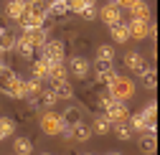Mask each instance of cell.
<instances>
[{
    "label": "cell",
    "mask_w": 160,
    "mask_h": 155,
    "mask_svg": "<svg viewBox=\"0 0 160 155\" xmlns=\"http://www.w3.org/2000/svg\"><path fill=\"white\" fill-rule=\"evenodd\" d=\"M48 21V3L46 0H26V15L18 21L21 31H33V28H43Z\"/></svg>",
    "instance_id": "obj_1"
},
{
    "label": "cell",
    "mask_w": 160,
    "mask_h": 155,
    "mask_svg": "<svg viewBox=\"0 0 160 155\" xmlns=\"http://www.w3.org/2000/svg\"><path fill=\"white\" fill-rule=\"evenodd\" d=\"M107 89H109L107 94L112 97L114 102H125V104H127L132 97H135V82L130 79V76H122V74H117L114 82H112Z\"/></svg>",
    "instance_id": "obj_2"
},
{
    "label": "cell",
    "mask_w": 160,
    "mask_h": 155,
    "mask_svg": "<svg viewBox=\"0 0 160 155\" xmlns=\"http://www.w3.org/2000/svg\"><path fill=\"white\" fill-rule=\"evenodd\" d=\"M23 82L26 79H21L18 74H13V71H8L3 79H0V89H3L10 99H26V92H23Z\"/></svg>",
    "instance_id": "obj_3"
},
{
    "label": "cell",
    "mask_w": 160,
    "mask_h": 155,
    "mask_svg": "<svg viewBox=\"0 0 160 155\" xmlns=\"http://www.w3.org/2000/svg\"><path fill=\"white\" fill-rule=\"evenodd\" d=\"M41 59H43L46 64H64V59H66V46H64V41H58V38L46 41V46L41 48Z\"/></svg>",
    "instance_id": "obj_4"
},
{
    "label": "cell",
    "mask_w": 160,
    "mask_h": 155,
    "mask_svg": "<svg viewBox=\"0 0 160 155\" xmlns=\"http://www.w3.org/2000/svg\"><path fill=\"white\" fill-rule=\"evenodd\" d=\"M41 130L46 132V135H51V138H56V135H61V130L66 127V122L61 120V114L58 112H51V109H46L43 114H41Z\"/></svg>",
    "instance_id": "obj_5"
},
{
    "label": "cell",
    "mask_w": 160,
    "mask_h": 155,
    "mask_svg": "<svg viewBox=\"0 0 160 155\" xmlns=\"http://www.w3.org/2000/svg\"><path fill=\"white\" fill-rule=\"evenodd\" d=\"M97 18H99L107 28H112V26H117V23H122V10H119L114 3H107V5H102V8H97Z\"/></svg>",
    "instance_id": "obj_6"
},
{
    "label": "cell",
    "mask_w": 160,
    "mask_h": 155,
    "mask_svg": "<svg viewBox=\"0 0 160 155\" xmlns=\"http://www.w3.org/2000/svg\"><path fill=\"white\" fill-rule=\"evenodd\" d=\"M125 69H130L132 74H140V76H142V74L150 69V64L145 61V56H140L137 51H127V53H125Z\"/></svg>",
    "instance_id": "obj_7"
},
{
    "label": "cell",
    "mask_w": 160,
    "mask_h": 155,
    "mask_svg": "<svg viewBox=\"0 0 160 155\" xmlns=\"http://www.w3.org/2000/svg\"><path fill=\"white\" fill-rule=\"evenodd\" d=\"M127 125L132 127V132L137 130V132H142V135H158V125H155V122H148L140 112H137V114H130Z\"/></svg>",
    "instance_id": "obj_8"
},
{
    "label": "cell",
    "mask_w": 160,
    "mask_h": 155,
    "mask_svg": "<svg viewBox=\"0 0 160 155\" xmlns=\"http://www.w3.org/2000/svg\"><path fill=\"white\" fill-rule=\"evenodd\" d=\"M104 117H107L112 125H122V122H127V120H130V109H127V104H125V102H114V104L104 112Z\"/></svg>",
    "instance_id": "obj_9"
},
{
    "label": "cell",
    "mask_w": 160,
    "mask_h": 155,
    "mask_svg": "<svg viewBox=\"0 0 160 155\" xmlns=\"http://www.w3.org/2000/svg\"><path fill=\"white\" fill-rule=\"evenodd\" d=\"M89 69H92V66H89V61L84 59V56H74V59L69 61V69H66V71L74 76V79H87V76H89Z\"/></svg>",
    "instance_id": "obj_10"
},
{
    "label": "cell",
    "mask_w": 160,
    "mask_h": 155,
    "mask_svg": "<svg viewBox=\"0 0 160 155\" xmlns=\"http://www.w3.org/2000/svg\"><path fill=\"white\" fill-rule=\"evenodd\" d=\"M114 76H117V71H114L112 64H97V69H94V79H97V84L109 87V84L114 82Z\"/></svg>",
    "instance_id": "obj_11"
},
{
    "label": "cell",
    "mask_w": 160,
    "mask_h": 155,
    "mask_svg": "<svg viewBox=\"0 0 160 155\" xmlns=\"http://www.w3.org/2000/svg\"><path fill=\"white\" fill-rule=\"evenodd\" d=\"M23 36L28 38V43H31L36 51H41V48L46 46V41H48V31H46V28H33V31H26Z\"/></svg>",
    "instance_id": "obj_12"
},
{
    "label": "cell",
    "mask_w": 160,
    "mask_h": 155,
    "mask_svg": "<svg viewBox=\"0 0 160 155\" xmlns=\"http://www.w3.org/2000/svg\"><path fill=\"white\" fill-rule=\"evenodd\" d=\"M48 82H51V87H53V84H64V82H69L66 64H48Z\"/></svg>",
    "instance_id": "obj_13"
},
{
    "label": "cell",
    "mask_w": 160,
    "mask_h": 155,
    "mask_svg": "<svg viewBox=\"0 0 160 155\" xmlns=\"http://www.w3.org/2000/svg\"><path fill=\"white\" fill-rule=\"evenodd\" d=\"M13 51H15L18 56H21L23 61H31V59H33V53H36V48H33V46L28 43V38H26L23 33L15 38V48H13Z\"/></svg>",
    "instance_id": "obj_14"
},
{
    "label": "cell",
    "mask_w": 160,
    "mask_h": 155,
    "mask_svg": "<svg viewBox=\"0 0 160 155\" xmlns=\"http://www.w3.org/2000/svg\"><path fill=\"white\" fill-rule=\"evenodd\" d=\"M148 28H150V23H145V21H132L130 18V23H127V33H130V38H135V41L148 38Z\"/></svg>",
    "instance_id": "obj_15"
},
{
    "label": "cell",
    "mask_w": 160,
    "mask_h": 155,
    "mask_svg": "<svg viewBox=\"0 0 160 155\" xmlns=\"http://www.w3.org/2000/svg\"><path fill=\"white\" fill-rule=\"evenodd\" d=\"M5 15L10 18V21H21V18L26 15V0H8Z\"/></svg>",
    "instance_id": "obj_16"
},
{
    "label": "cell",
    "mask_w": 160,
    "mask_h": 155,
    "mask_svg": "<svg viewBox=\"0 0 160 155\" xmlns=\"http://www.w3.org/2000/svg\"><path fill=\"white\" fill-rule=\"evenodd\" d=\"M56 104H58V97L53 94V89H43L41 94L36 97V102H33V107H43V109H51Z\"/></svg>",
    "instance_id": "obj_17"
},
{
    "label": "cell",
    "mask_w": 160,
    "mask_h": 155,
    "mask_svg": "<svg viewBox=\"0 0 160 155\" xmlns=\"http://www.w3.org/2000/svg\"><path fill=\"white\" fill-rule=\"evenodd\" d=\"M31 79H36V82H48V64L43 61V59H36L33 61V66H31Z\"/></svg>",
    "instance_id": "obj_18"
},
{
    "label": "cell",
    "mask_w": 160,
    "mask_h": 155,
    "mask_svg": "<svg viewBox=\"0 0 160 155\" xmlns=\"http://www.w3.org/2000/svg\"><path fill=\"white\" fill-rule=\"evenodd\" d=\"M112 132V122L104 117V114H94L92 122V135H109Z\"/></svg>",
    "instance_id": "obj_19"
},
{
    "label": "cell",
    "mask_w": 160,
    "mask_h": 155,
    "mask_svg": "<svg viewBox=\"0 0 160 155\" xmlns=\"http://www.w3.org/2000/svg\"><path fill=\"white\" fill-rule=\"evenodd\" d=\"M23 92H26V99L33 104V102H36V97L43 92V84H41V82H36V79H26V82H23Z\"/></svg>",
    "instance_id": "obj_20"
},
{
    "label": "cell",
    "mask_w": 160,
    "mask_h": 155,
    "mask_svg": "<svg viewBox=\"0 0 160 155\" xmlns=\"http://www.w3.org/2000/svg\"><path fill=\"white\" fill-rule=\"evenodd\" d=\"M69 130H71V140H76V142H87V140L92 138V127H89V125H84V122L71 125Z\"/></svg>",
    "instance_id": "obj_21"
},
{
    "label": "cell",
    "mask_w": 160,
    "mask_h": 155,
    "mask_svg": "<svg viewBox=\"0 0 160 155\" xmlns=\"http://www.w3.org/2000/svg\"><path fill=\"white\" fill-rule=\"evenodd\" d=\"M109 36H112V41L114 43H127L130 41V33H127V23H117V26H112L109 28Z\"/></svg>",
    "instance_id": "obj_22"
},
{
    "label": "cell",
    "mask_w": 160,
    "mask_h": 155,
    "mask_svg": "<svg viewBox=\"0 0 160 155\" xmlns=\"http://www.w3.org/2000/svg\"><path fill=\"white\" fill-rule=\"evenodd\" d=\"M130 18L132 21H145V23H150V5L145 3H137L135 8H130Z\"/></svg>",
    "instance_id": "obj_23"
},
{
    "label": "cell",
    "mask_w": 160,
    "mask_h": 155,
    "mask_svg": "<svg viewBox=\"0 0 160 155\" xmlns=\"http://www.w3.org/2000/svg\"><path fill=\"white\" fill-rule=\"evenodd\" d=\"M61 120L66 122V127L84 122V120H82V109H79V107H69V109H64V112H61Z\"/></svg>",
    "instance_id": "obj_24"
},
{
    "label": "cell",
    "mask_w": 160,
    "mask_h": 155,
    "mask_svg": "<svg viewBox=\"0 0 160 155\" xmlns=\"http://www.w3.org/2000/svg\"><path fill=\"white\" fill-rule=\"evenodd\" d=\"M94 3H97V0H66L69 13H79V15H82L84 10H89V8H97Z\"/></svg>",
    "instance_id": "obj_25"
},
{
    "label": "cell",
    "mask_w": 160,
    "mask_h": 155,
    "mask_svg": "<svg viewBox=\"0 0 160 155\" xmlns=\"http://www.w3.org/2000/svg\"><path fill=\"white\" fill-rule=\"evenodd\" d=\"M114 61V48L109 43H102L97 48V64H112Z\"/></svg>",
    "instance_id": "obj_26"
},
{
    "label": "cell",
    "mask_w": 160,
    "mask_h": 155,
    "mask_svg": "<svg viewBox=\"0 0 160 155\" xmlns=\"http://www.w3.org/2000/svg\"><path fill=\"white\" fill-rule=\"evenodd\" d=\"M13 150H15V155H31L33 152V142L28 138H15L13 140Z\"/></svg>",
    "instance_id": "obj_27"
},
{
    "label": "cell",
    "mask_w": 160,
    "mask_h": 155,
    "mask_svg": "<svg viewBox=\"0 0 160 155\" xmlns=\"http://www.w3.org/2000/svg\"><path fill=\"white\" fill-rule=\"evenodd\" d=\"M51 89H53V94L58 97V102H61V99H74V89H71L69 82H64V84H53Z\"/></svg>",
    "instance_id": "obj_28"
},
{
    "label": "cell",
    "mask_w": 160,
    "mask_h": 155,
    "mask_svg": "<svg viewBox=\"0 0 160 155\" xmlns=\"http://www.w3.org/2000/svg\"><path fill=\"white\" fill-rule=\"evenodd\" d=\"M140 150H142L145 155H152L158 150V140H155V135H142L140 138Z\"/></svg>",
    "instance_id": "obj_29"
},
{
    "label": "cell",
    "mask_w": 160,
    "mask_h": 155,
    "mask_svg": "<svg viewBox=\"0 0 160 155\" xmlns=\"http://www.w3.org/2000/svg\"><path fill=\"white\" fill-rule=\"evenodd\" d=\"M13 132H15V122H13V120H8V117H0V142L8 140Z\"/></svg>",
    "instance_id": "obj_30"
},
{
    "label": "cell",
    "mask_w": 160,
    "mask_h": 155,
    "mask_svg": "<svg viewBox=\"0 0 160 155\" xmlns=\"http://www.w3.org/2000/svg\"><path fill=\"white\" fill-rule=\"evenodd\" d=\"M112 132H114L117 140H130V138H132V127H130L127 122H122V125H112Z\"/></svg>",
    "instance_id": "obj_31"
},
{
    "label": "cell",
    "mask_w": 160,
    "mask_h": 155,
    "mask_svg": "<svg viewBox=\"0 0 160 155\" xmlns=\"http://www.w3.org/2000/svg\"><path fill=\"white\" fill-rule=\"evenodd\" d=\"M15 48V36L13 33H3V36H0V53H10Z\"/></svg>",
    "instance_id": "obj_32"
},
{
    "label": "cell",
    "mask_w": 160,
    "mask_h": 155,
    "mask_svg": "<svg viewBox=\"0 0 160 155\" xmlns=\"http://www.w3.org/2000/svg\"><path fill=\"white\" fill-rule=\"evenodd\" d=\"M66 13H69L66 0H53V3H48V15H66Z\"/></svg>",
    "instance_id": "obj_33"
},
{
    "label": "cell",
    "mask_w": 160,
    "mask_h": 155,
    "mask_svg": "<svg viewBox=\"0 0 160 155\" xmlns=\"http://www.w3.org/2000/svg\"><path fill=\"white\" fill-rule=\"evenodd\" d=\"M112 104H114V99H112V97H109L107 92L97 97V107H99V109H102V114H104V112H107V109H109Z\"/></svg>",
    "instance_id": "obj_34"
},
{
    "label": "cell",
    "mask_w": 160,
    "mask_h": 155,
    "mask_svg": "<svg viewBox=\"0 0 160 155\" xmlns=\"http://www.w3.org/2000/svg\"><path fill=\"white\" fill-rule=\"evenodd\" d=\"M140 114H142V117H145L148 122H155V114H158V104H155V102L145 104V107H142V112H140Z\"/></svg>",
    "instance_id": "obj_35"
},
{
    "label": "cell",
    "mask_w": 160,
    "mask_h": 155,
    "mask_svg": "<svg viewBox=\"0 0 160 155\" xmlns=\"http://www.w3.org/2000/svg\"><path fill=\"white\" fill-rule=\"evenodd\" d=\"M142 84L148 87V89H155V84H158V79H155V69L150 66L145 74H142Z\"/></svg>",
    "instance_id": "obj_36"
},
{
    "label": "cell",
    "mask_w": 160,
    "mask_h": 155,
    "mask_svg": "<svg viewBox=\"0 0 160 155\" xmlns=\"http://www.w3.org/2000/svg\"><path fill=\"white\" fill-rule=\"evenodd\" d=\"M112 3H114V5L119 8V10H125V8L130 10V8H135L137 3H142V0H112Z\"/></svg>",
    "instance_id": "obj_37"
},
{
    "label": "cell",
    "mask_w": 160,
    "mask_h": 155,
    "mask_svg": "<svg viewBox=\"0 0 160 155\" xmlns=\"http://www.w3.org/2000/svg\"><path fill=\"white\" fill-rule=\"evenodd\" d=\"M82 18H84V21H94V18H97V8H89V10H84V13H82Z\"/></svg>",
    "instance_id": "obj_38"
},
{
    "label": "cell",
    "mask_w": 160,
    "mask_h": 155,
    "mask_svg": "<svg viewBox=\"0 0 160 155\" xmlns=\"http://www.w3.org/2000/svg\"><path fill=\"white\" fill-rule=\"evenodd\" d=\"M5 74H8V66H5L3 61H0V79H3V76H5Z\"/></svg>",
    "instance_id": "obj_39"
},
{
    "label": "cell",
    "mask_w": 160,
    "mask_h": 155,
    "mask_svg": "<svg viewBox=\"0 0 160 155\" xmlns=\"http://www.w3.org/2000/svg\"><path fill=\"white\" fill-rule=\"evenodd\" d=\"M107 155H122V152H119V150H109Z\"/></svg>",
    "instance_id": "obj_40"
},
{
    "label": "cell",
    "mask_w": 160,
    "mask_h": 155,
    "mask_svg": "<svg viewBox=\"0 0 160 155\" xmlns=\"http://www.w3.org/2000/svg\"><path fill=\"white\" fill-rule=\"evenodd\" d=\"M3 33H5V28H3V26H0V36H3Z\"/></svg>",
    "instance_id": "obj_41"
},
{
    "label": "cell",
    "mask_w": 160,
    "mask_h": 155,
    "mask_svg": "<svg viewBox=\"0 0 160 155\" xmlns=\"http://www.w3.org/2000/svg\"><path fill=\"white\" fill-rule=\"evenodd\" d=\"M41 155H51V152H41Z\"/></svg>",
    "instance_id": "obj_42"
},
{
    "label": "cell",
    "mask_w": 160,
    "mask_h": 155,
    "mask_svg": "<svg viewBox=\"0 0 160 155\" xmlns=\"http://www.w3.org/2000/svg\"><path fill=\"white\" fill-rule=\"evenodd\" d=\"M82 155H89V152H82Z\"/></svg>",
    "instance_id": "obj_43"
}]
</instances>
